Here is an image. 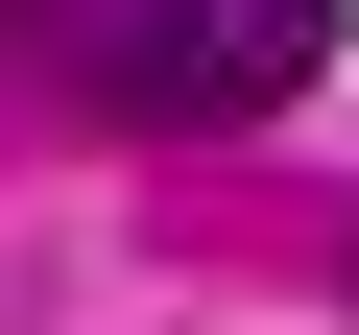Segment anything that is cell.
I'll use <instances>...</instances> for the list:
<instances>
[{
	"label": "cell",
	"mask_w": 359,
	"mask_h": 335,
	"mask_svg": "<svg viewBox=\"0 0 359 335\" xmlns=\"http://www.w3.org/2000/svg\"><path fill=\"white\" fill-rule=\"evenodd\" d=\"M311 72H335V0H120V25L72 48V96L144 120V144H192V120H287Z\"/></svg>",
	"instance_id": "obj_1"
},
{
	"label": "cell",
	"mask_w": 359,
	"mask_h": 335,
	"mask_svg": "<svg viewBox=\"0 0 359 335\" xmlns=\"http://www.w3.org/2000/svg\"><path fill=\"white\" fill-rule=\"evenodd\" d=\"M335 287H359V264H335Z\"/></svg>",
	"instance_id": "obj_2"
}]
</instances>
